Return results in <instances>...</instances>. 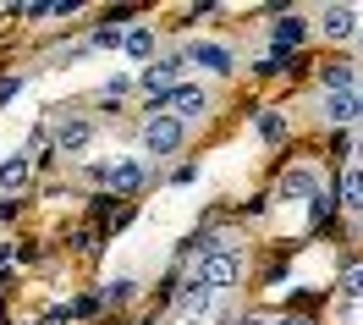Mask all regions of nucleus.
Returning <instances> with one entry per match:
<instances>
[{"label": "nucleus", "instance_id": "nucleus-1", "mask_svg": "<svg viewBox=\"0 0 363 325\" xmlns=\"http://www.w3.org/2000/svg\"><path fill=\"white\" fill-rule=\"evenodd\" d=\"M237 276H242V254L237 248H199V259H193V281L199 287H209V292H231L237 287Z\"/></svg>", "mask_w": 363, "mask_h": 325}, {"label": "nucleus", "instance_id": "nucleus-2", "mask_svg": "<svg viewBox=\"0 0 363 325\" xmlns=\"http://www.w3.org/2000/svg\"><path fill=\"white\" fill-rule=\"evenodd\" d=\"M138 143H143V155H177L187 143V121L171 116V111H149L138 127Z\"/></svg>", "mask_w": 363, "mask_h": 325}, {"label": "nucleus", "instance_id": "nucleus-3", "mask_svg": "<svg viewBox=\"0 0 363 325\" xmlns=\"http://www.w3.org/2000/svg\"><path fill=\"white\" fill-rule=\"evenodd\" d=\"M314 33H319V39H330V45H352V39L363 33L358 6H319V11H314Z\"/></svg>", "mask_w": 363, "mask_h": 325}, {"label": "nucleus", "instance_id": "nucleus-4", "mask_svg": "<svg viewBox=\"0 0 363 325\" xmlns=\"http://www.w3.org/2000/svg\"><path fill=\"white\" fill-rule=\"evenodd\" d=\"M182 72H187V55H165V61H155V67H143V77H138V89L149 94V99H171V94L182 89Z\"/></svg>", "mask_w": 363, "mask_h": 325}, {"label": "nucleus", "instance_id": "nucleus-5", "mask_svg": "<svg viewBox=\"0 0 363 325\" xmlns=\"http://www.w3.org/2000/svg\"><path fill=\"white\" fill-rule=\"evenodd\" d=\"M182 55H187V67L209 72V77H231V72H237V55H231V45H220V39H193Z\"/></svg>", "mask_w": 363, "mask_h": 325}, {"label": "nucleus", "instance_id": "nucleus-6", "mask_svg": "<svg viewBox=\"0 0 363 325\" xmlns=\"http://www.w3.org/2000/svg\"><path fill=\"white\" fill-rule=\"evenodd\" d=\"M155 111H171V116H182V121H204L209 111H215V94H209L204 83H182L171 99H160Z\"/></svg>", "mask_w": 363, "mask_h": 325}, {"label": "nucleus", "instance_id": "nucleus-7", "mask_svg": "<svg viewBox=\"0 0 363 325\" xmlns=\"http://www.w3.org/2000/svg\"><path fill=\"white\" fill-rule=\"evenodd\" d=\"M143 177H149L143 155H116V160H111V177H105V187H111V193H138V187H143Z\"/></svg>", "mask_w": 363, "mask_h": 325}, {"label": "nucleus", "instance_id": "nucleus-8", "mask_svg": "<svg viewBox=\"0 0 363 325\" xmlns=\"http://www.w3.org/2000/svg\"><path fill=\"white\" fill-rule=\"evenodd\" d=\"M220 298H226V292H209L199 281H187V287H182V314H187V320H215V314H220Z\"/></svg>", "mask_w": 363, "mask_h": 325}, {"label": "nucleus", "instance_id": "nucleus-9", "mask_svg": "<svg viewBox=\"0 0 363 325\" xmlns=\"http://www.w3.org/2000/svg\"><path fill=\"white\" fill-rule=\"evenodd\" d=\"M308 33H314V23H308L303 11H286V17H275V23H270V45L275 50H297Z\"/></svg>", "mask_w": 363, "mask_h": 325}, {"label": "nucleus", "instance_id": "nucleus-10", "mask_svg": "<svg viewBox=\"0 0 363 325\" xmlns=\"http://www.w3.org/2000/svg\"><path fill=\"white\" fill-rule=\"evenodd\" d=\"M281 199H325V182H319L314 165H292L281 177Z\"/></svg>", "mask_w": 363, "mask_h": 325}, {"label": "nucleus", "instance_id": "nucleus-11", "mask_svg": "<svg viewBox=\"0 0 363 325\" xmlns=\"http://www.w3.org/2000/svg\"><path fill=\"white\" fill-rule=\"evenodd\" d=\"M89 143H94V121L89 116H67L55 127V149H61V155H83Z\"/></svg>", "mask_w": 363, "mask_h": 325}, {"label": "nucleus", "instance_id": "nucleus-12", "mask_svg": "<svg viewBox=\"0 0 363 325\" xmlns=\"http://www.w3.org/2000/svg\"><path fill=\"white\" fill-rule=\"evenodd\" d=\"M319 89H325V94H358V67H352V61L319 67Z\"/></svg>", "mask_w": 363, "mask_h": 325}, {"label": "nucleus", "instance_id": "nucleus-13", "mask_svg": "<svg viewBox=\"0 0 363 325\" xmlns=\"http://www.w3.org/2000/svg\"><path fill=\"white\" fill-rule=\"evenodd\" d=\"M319 116L330 121V127H358V94H325Z\"/></svg>", "mask_w": 363, "mask_h": 325}, {"label": "nucleus", "instance_id": "nucleus-14", "mask_svg": "<svg viewBox=\"0 0 363 325\" xmlns=\"http://www.w3.org/2000/svg\"><path fill=\"white\" fill-rule=\"evenodd\" d=\"M28 177H33L28 149H23V155H6V160H0V193H17V187H28Z\"/></svg>", "mask_w": 363, "mask_h": 325}, {"label": "nucleus", "instance_id": "nucleus-15", "mask_svg": "<svg viewBox=\"0 0 363 325\" xmlns=\"http://www.w3.org/2000/svg\"><path fill=\"white\" fill-rule=\"evenodd\" d=\"M341 209H347V215H363V160H352L341 171Z\"/></svg>", "mask_w": 363, "mask_h": 325}, {"label": "nucleus", "instance_id": "nucleus-16", "mask_svg": "<svg viewBox=\"0 0 363 325\" xmlns=\"http://www.w3.org/2000/svg\"><path fill=\"white\" fill-rule=\"evenodd\" d=\"M127 55L133 61H143V67H155V28H127Z\"/></svg>", "mask_w": 363, "mask_h": 325}, {"label": "nucleus", "instance_id": "nucleus-17", "mask_svg": "<svg viewBox=\"0 0 363 325\" xmlns=\"http://www.w3.org/2000/svg\"><path fill=\"white\" fill-rule=\"evenodd\" d=\"M89 45L94 50H127V28H121V23H99Z\"/></svg>", "mask_w": 363, "mask_h": 325}, {"label": "nucleus", "instance_id": "nucleus-18", "mask_svg": "<svg viewBox=\"0 0 363 325\" xmlns=\"http://www.w3.org/2000/svg\"><path fill=\"white\" fill-rule=\"evenodd\" d=\"M259 138L281 143V138H286V116H281V111H259Z\"/></svg>", "mask_w": 363, "mask_h": 325}, {"label": "nucleus", "instance_id": "nucleus-19", "mask_svg": "<svg viewBox=\"0 0 363 325\" xmlns=\"http://www.w3.org/2000/svg\"><path fill=\"white\" fill-rule=\"evenodd\" d=\"M341 298H347V303H363V265H352V270L341 276Z\"/></svg>", "mask_w": 363, "mask_h": 325}, {"label": "nucleus", "instance_id": "nucleus-20", "mask_svg": "<svg viewBox=\"0 0 363 325\" xmlns=\"http://www.w3.org/2000/svg\"><path fill=\"white\" fill-rule=\"evenodd\" d=\"M133 89V77H127V72H116V77H105V111H111L116 99H121V94Z\"/></svg>", "mask_w": 363, "mask_h": 325}, {"label": "nucleus", "instance_id": "nucleus-21", "mask_svg": "<svg viewBox=\"0 0 363 325\" xmlns=\"http://www.w3.org/2000/svg\"><path fill=\"white\" fill-rule=\"evenodd\" d=\"M133 287H138L133 276H116L111 287H105V303H127V298H133Z\"/></svg>", "mask_w": 363, "mask_h": 325}, {"label": "nucleus", "instance_id": "nucleus-22", "mask_svg": "<svg viewBox=\"0 0 363 325\" xmlns=\"http://www.w3.org/2000/svg\"><path fill=\"white\" fill-rule=\"evenodd\" d=\"M17 94H23V77H0V105H11Z\"/></svg>", "mask_w": 363, "mask_h": 325}, {"label": "nucleus", "instance_id": "nucleus-23", "mask_svg": "<svg viewBox=\"0 0 363 325\" xmlns=\"http://www.w3.org/2000/svg\"><path fill=\"white\" fill-rule=\"evenodd\" d=\"M237 325H270V320H264V314H248V320H237Z\"/></svg>", "mask_w": 363, "mask_h": 325}, {"label": "nucleus", "instance_id": "nucleus-24", "mask_svg": "<svg viewBox=\"0 0 363 325\" xmlns=\"http://www.w3.org/2000/svg\"><path fill=\"white\" fill-rule=\"evenodd\" d=\"M275 325H308V320H303V314H286V320H275Z\"/></svg>", "mask_w": 363, "mask_h": 325}, {"label": "nucleus", "instance_id": "nucleus-25", "mask_svg": "<svg viewBox=\"0 0 363 325\" xmlns=\"http://www.w3.org/2000/svg\"><path fill=\"white\" fill-rule=\"evenodd\" d=\"M358 127H363V89H358Z\"/></svg>", "mask_w": 363, "mask_h": 325}, {"label": "nucleus", "instance_id": "nucleus-26", "mask_svg": "<svg viewBox=\"0 0 363 325\" xmlns=\"http://www.w3.org/2000/svg\"><path fill=\"white\" fill-rule=\"evenodd\" d=\"M6 259H11V248H6V243H0V265H6Z\"/></svg>", "mask_w": 363, "mask_h": 325}, {"label": "nucleus", "instance_id": "nucleus-27", "mask_svg": "<svg viewBox=\"0 0 363 325\" xmlns=\"http://www.w3.org/2000/svg\"><path fill=\"white\" fill-rule=\"evenodd\" d=\"M358 45H363V33H358Z\"/></svg>", "mask_w": 363, "mask_h": 325}]
</instances>
